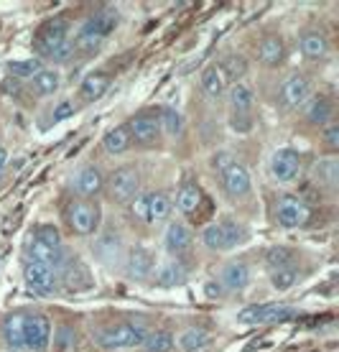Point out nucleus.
I'll return each mask as SVG.
<instances>
[{"label":"nucleus","mask_w":339,"mask_h":352,"mask_svg":"<svg viewBox=\"0 0 339 352\" xmlns=\"http://www.w3.org/2000/svg\"><path fill=\"white\" fill-rule=\"evenodd\" d=\"M148 335V327L143 322H135V319H125V322H118V324H110L100 329L95 335V344L102 347L107 352H122V350H133V347H140L143 340Z\"/></svg>","instance_id":"f257e3e1"},{"label":"nucleus","mask_w":339,"mask_h":352,"mask_svg":"<svg viewBox=\"0 0 339 352\" xmlns=\"http://www.w3.org/2000/svg\"><path fill=\"white\" fill-rule=\"evenodd\" d=\"M105 194L115 204H128L140 194V171L135 166H120L105 179Z\"/></svg>","instance_id":"f03ea898"},{"label":"nucleus","mask_w":339,"mask_h":352,"mask_svg":"<svg viewBox=\"0 0 339 352\" xmlns=\"http://www.w3.org/2000/svg\"><path fill=\"white\" fill-rule=\"evenodd\" d=\"M100 207L92 199H74L67 207V222L74 235L79 238H92L100 230Z\"/></svg>","instance_id":"7ed1b4c3"},{"label":"nucleus","mask_w":339,"mask_h":352,"mask_svg":"<svg viewBox=\"0 0 339 352\" xmlns=\"http://www.w3.org/2000/svg\"><path fill=\"white\" fill-rule=\"evenodd\" d=\"M309 220H311V210H309V204L304 199L286 194V197H281L278 202H276V222H278L281 228H304Z\"/></svg>","instance_id":"20e7f679"},{"label":"nucleus","mask_w":339,"mask_h":352,"mask_svg":"<svg viewBox=\"0 0 339 352\" xmlns=\"http://www.w3.org/2000/svg\"><path fill=\"white\" fill-rule=\"evenodd\" d=\"M128 133L135 146H153L161 138V125H158V110H143L128 120Z\"/></svg>","instance_id":"39448f33"},{"label":"nucleus","mask_w":339,"mask_h":352,"mask_svg":"<svg viewBox=\"0 0 339 352\" xmlns=\"http://www.w3.org/2000/svg\"><path fill=\"white\" fill-rule=\"evenodd\" d=\"M270 176L278 184H294L301 176V153L294 148H278L270 156Z\"/></svg>","instance_id":"423d86ee"},{"label":"nucleus","mask_w":339,"mask_h":352,"mask_svg":"<svg viewBox=\"0 0 339 352\" xmlns=\"http://www.w3.org/2000/svg\"><path fill=\"white\" fill-rule=\"evenodd\" d=\"M67 38H69V21H67V18H54V21L44 23L34 41V49L39 52V59H41V56L46 59V56H49L56 46L64 44Z\"/></svg>","instance_id":"0eeeda50"},{"label":"nucleus","mask_w":339,"mask_h":352,"mask_svg":"<svg viewBox=\"0 0 339 352\" xmlns=\"http://www.w3.org/2000/svg\"><path fill=\"white\" fill-rule=\"evenodd\" d=\"M298 311L286 304H258V307H248L240 311V322L243 324H270V322H283V319L296 317Z\"/></svg>","instance_id":"6e6552de"},{"label":"nucleus","mask_w":339,"mask_h":352,"mask_svg":"<svg viewBox=\"0 0 339 352\" xmlns=\"http://www.w3.org/2000/svg\"><path fill=\"white\" fill-rule=\"evenodd\" d=\"M309 97H311V82L304 74H291V77H286L278 89V100L286 110L304 107V102Z\"/></svg>","instance_id":"1a4fd4ad"},{"label":"nucleus","mask_w":339,"mask_h":352,"mask_svg":"<svg viewBox=\"0 0 339 352\" xmlns=\"http://www.w3.org/2000/svg\"><path fill=\"white\" fill-rule=\"evenodd\" d=\"M52 342V322L44 314H26V350L46 352Z\"/></svg>","instance_id":"9d476101"},{"label":"nucleus","mask_w":339,"mask_h":352,"mask_svg":"<svg viewBox=\"0 0 339 352\" xmlns=\"http://www.w3.org/2000/svg\"><path fill=\"white\" fill-rule=\"evenodd\" d=\"M23 278H26V283L34 291H41V294H52V291H56V283H59V273L54 271L52 265L26 261V268H23Z\"/></svg>","instance_id":"9b49d317"},{"label":"nucleus","mask_w":339,"mask_h":352,"mask_svg":"<svg viewBox=\"0 0 339 352\" xmlns=\"http://www.w3.org/2000/svg\"><path fill=\"white\" fill-rule=\"evenodd\" d=\"M156 268V256L143 245H135L125 258V273L131 276L133 281H146L148 276Z\"/></svg>","instance_id":"f8f14e48"},{"label":"nucleus","mask_w":339,"mask_h":352,"mask_svg":"<svg viewBox=\"0 0 339 352\" xmlns=\"http://www.w3.org/2000/svg\"><path fill=\"white\" fill-rule=\"evenodd\" d=\"M194 245V235L189 225L184 222H168L164 232V248L171 253V256H182V253H189Z\"/></svg>","instance_id":"ddd939ff"},{"label":"nucleus","mask_w":339,"mask_h":352,"mask_svg":"<svg viewBox=\"0 0 339 352\" xmlns=\"http://www.w3.org/2000/svg\"><path fill=\"white\" fill-rule=\"evenodd\" d=\"M72 186H74L79 199H92V197H97L105 189V176L97 166H85L77 171Z\"/></svg>","instance_id":"4468645a"},{"label":"nucleus","mask_w":339,"mask_h":352,"mask_svg":"<svg viewBox=\"0 0 339 352\" xmlns=\"http://www.w3.org/2000/svg\"><path fill=\"white\" fill-rule=\"evenodd\" d=\"M222 186H225V192L230 199H240V197H245V194L250 192V171L243 166V164H232L230 168H225L222 171Z\"/></svg>","instance_id":"2eb2a0df"},{"label":"nucleus","mask_w":339,"mask_h":352,"mask_svg":"<svg viewBox=\"0 0 339 352\" xmlns=\"http://www.w3.org/2000/svg\"><path fill=\"white\" fill-rule=\"evenodd\" d=\"M92 250H95V258L105 265H113L118 258L122 256V240L115 230H105L95 238L92 243Z\"/></svg>","instance_id":"dca6fc26"},{"label":"nucleus","mask_w":339,"mask_h":352,"mask_svg":"<svg viewBox=\"0 0 339 352\" xmlns=\"http://www.w3.org/2000/svg\"><path fill=\"white\" fill-rule=\"evenodd\" d=\"M118 8H102L97 10V13H92V16L82 23V28L79 31H87V34L97 36V38H107V36L113 34L115 26H118Z\"/></svg>","instance_id":"f3484780"},{"label":"nucleus","mask_w":339,"mask_h":352,"mask_svg":"<svg viewBox=\"0 0 339 352\" xmlns=\"http://www.w3.org/2000/svg\"><path fill=\"white\" fill-rule=\"evenodd\" d=\"M219 283H222V289L230 291V294H237V291L248 289V283H250V268L243 263V261H232V263H227L222 271H219Z\"/></svg>","instance_id":"a211bd4d"},{"label":"nucleus","mask_w":339,"mask_h":352,"mask_svg":"<svg viewBox=\"0 0 339 352\" xmlns=\"http://www.w3.org/2000/svg\"><path fill=\"white\" fill-rule=\"evenodd\" d=\"M59 278L64 281V286L72 291H85V289H92V276H89V268L82 261H77V258H72L69 263L64 265Z\"/></svg>","instance_id":"6ab92c4d"},{"label":"nucleus","mask_w":339,"mask_h":352,"mask_svg":"<svg viewBox=\"0 0 339 352\" xmlns=\"http://www.w3.org/2000/svg\"><path fill=\"white\" fill-rule=\"evenodd\" d=\"M3 340L10 350H26V314H8L3 319Z\"/></svg>","instance_id":"aec40b11"},{"label":"nucleus","mask_w":339,"mask_h":352,"mask_svg":"<svg viewBox=\"0 0 339 352\" xmlns=\"http://www.w3.org/2000/svg\"><path fill=\"white\" fill-rule=\"evenodd\" d=\"M153 278H156V286L161 289H174V286H182L186 281V271H184V265L174 258H168L164 263H158L151 273Z\"/></svg>","instance_id":"412c9836"},{"label":"nucleus","mask_w":339,"mask_h":352,"mask_svg":"<svg viewBox=\"0 0 339 352\" xmlns=\"http://www.w3.org/2000/svg\"><path fill=\"white\" fill-rule=\"evenodd\" d=\"M311 179L319 186H324V189L334 192V189H337V182H339V161H337V156H324V159L316 161V164L311 166Z\"/></svg>","instance_id":"4be33fe9"},{"label":"nucleus","mask_w":339,"mask_h":352,"mask_svg":"<svg viewBox=\"0 0 339 352\" xmlns=\"http://www.w3.org/2000/svg\"><path fill=\"white\" fill-rule=\"evenodd\" d=\"M331 115H334V107L327 97L316 95V97H309L304 102V118L306 123L316 125V128H324V125H329Z\"/></svg>","instance_id":"5701e85b"},{"label":"nucleus","mask_w":339,"mask_h":352,"mask_svg":"<svg viewBox=\"0 0 339 352\" xmlns=\"http://www.w3.org/2000/svg\"><path fill=\"white\" fill-rule=\"evenodd\" d=\"M286 59V44L281 36H268L258 44V62L263 67H278Z\"/></svg>","instance_id":"b1692460"},{"label":"nucleus","mask_w":339,"mask_h":352,"mask_svg":"<svg viewBox=\"0 0 339 352\" xmlns=\"http://www.w3.org/2000/svg\"><path fill=\"white\" fill-rule=\"evenodd\" d=\"M301 54H304L309 62H322L329 54V41L322 31H306L301 36Z\"/></svg>","instance_id":"393cba45"},{"label":"nucleus","mask_w":339,"mask_h":352,"mask_svg":"<svg viewBox=\"0 0 339 352\" xmlns=\"http://www.w3.org/2000/svg\"><path fill=\"white\" fill-rule=\"evenodd\" d=\"M107 89H110V77H107L105 72H92V74H87V77L82 80V85H79V97H82L85 102H95V100H100Z\"/></svg>","instance_id":"a878e982"},{"label":"nucleus","mask_w":339,"mask_h":352,"mask_svg":"<svg viewBox=\"0 0 339 352\" xmlns=\"http://www.w3.org/2000/svg\"><path fill=\"white\" fill-rule=\"evenodd\" d=\"M227 87H230V82H227L225 72L217 67H207V69L201 72V89H204V95L212 97V100H219V97H225Z\"/></svg>","instance_id":"bb28decb"},{"label":"nucleus","mask_w":339,"mask_h":352,"mask_svg":"<svg viewBox=\"0 0 339 352\" xmlns=\"http://www.w3.org/2000/svg\"><path fill=\"white\" fill-rule=\"evenodd\" d=\"M179 347L184 352H207L212 347V335L201 327H189L179 335Z\"/></svg>","instance_id":"cd10ccee"},{"label":"nucleus","mask_w":339,"mask_h":352,"mask_svg":"<svg viewBox=\"0 0 339 352\" xmlns=\"http://www.w3.org/2000/svg\"><path fill=\"white\" fill-rule=\"evenodd\" d=\"M133 141H131V133H128V125H115V128H110V131L105 133L102 138V148L110 153V156H120V153H125V151L131 148Z\"/></svg>","instance_id":"c85d7f7f"},{"label":"nucleus","mask_w":339,"mask_h":352,"mask_svg":"<svg viewBox=\"0 0 339 352\" xmlns=\"http://www.w3.org/2000/svg\"><path fill=\"white\" fill-rule=\"evenodd\" d=\"M59 85H61L59 72L49 69V67H44L39 74L31 77V92L36 97H52L54 92H59Z\"/></svg>","instance_id":"c756f323"},{"label":"nucleus","mask_w":339,"mask_h":352,"mask_svg":"<svg viewBox=\"0 0 339 352\" xmlns=\"http://www.w3.org/2000/svg\"><path fill=\"white\" fill-rule=\"evenodd\" d=\"M171 210L174 204L168 199L166 192H151L148 194V222H166L171 217Z\"/></svg>","instance_id":"7c9ffc66"},{"label":"nucleus","mask_w":339,"mask_h":352,"mask_svg":"<svg viewBox=\"0 0 339 352\" xmlns=\"http://www.w3.org/2000/svg\"><path fill=\"white\" fill-rule=\"evenodd\" d=\"M199 202H201L199 186L194 184V182H184V184L179 186V192H176V207H179V212L192 214V212H197Z\"/></svg>","instance_id":"2f4dec72"},{"label":"nucleus","mask_w":339,"mask_h":352,"mask_svg":"<svg viewBox=\"0 0 339 352\" xmlns=\"http://www.w3.org/2000/svg\"><path fill=\"white\" fill-rule=\"evenodd\" d=\"M227 97H230V107H232V115H235V118H250V110H252L250 87L235 85V87L227 92Z\"/></svg>","instance_id":"473e14b6"},{"label":"nucleus","mask_w":339,"mask_h":352,"mask_svg":"<svg viewBox=\"0 0 339 352\" xmlns=\"http://www.w3.org/2000/svg\"><path fill=\"white\" fill-rule=\"evenodd\" d=\"M158 125H161V135L179 138L184 131V118L176 107H161L158 110Z\"/></svg>","instance_id":"72a5a7b5"},{"label":"nucleus","mask_w":339,"mask_h":352,"mask_svg":"<svg viewBox=\"0 0 339 352\" xmlns=\"http://www.w3.org/2000/svg\"><path fill=\"white\" fill-rule=\"evenodd\" d=\"M201 243H204V248L215 250V253L232 250V245H230V240H227L225 230H222V225H219V222H212V225H207V228H204V232H201Z\"/></svg>","instance_id":"f704fd0d"},{"label":"nucleus","mask_w":339,"mask_h":352,"mask_svg":"<svg viewBox=\"0 0 339 352\" xmlns=\"http://www.w3.org/2000/svg\"><path fill=\"white\" fill-rule=\"evenodd\" d=\"M140 347L146 352H171L174 350V335L166 332V329H148Z\"/></svg>","instance_id":"c9c22d12"},{"label":"nucleus","mask_w":339,"mask_h":352,"mask_svg":"<svg viewBox=\"0 0 339 352\" xmlns=\"http://www.w3.org/2000/svg\"><path fill=\"white\" fill-rule=\"evenodd\" d=\"M41 69H44V62L39 56H34V59H16V62L8 64V74L18 77V80H31Z\"/></svg>","instance_id":"e433bc0d"},{"label":"nucleus","mask_w":339,"mask_h":352,"mask_svg":"<svg viewBox=\"0 0 339 352\" xmlns=\"http://www.w3.org/2000/svg\"><path fill=\"white\" fill-rule=\"evenodd\" d=\"M298 278H301V271L296 265H286V268H278V271H270V283H273V289L278 291L294 289L296 283H298Z\"/></svg>","instance_id":"4c0bfd02"},{"label":"nucleus","mask_w":339,"mask_h":352,"mask_svg":"<svg viewBox=\"0 0 339 352\" xmlns=\"http://www.w3.org/2000/svg\"><path fill=\"white\" fill-rule=\"evenodd\" d=\"M219 69L225 72L227 82H237L248 74V62H245V56H240V54H230L225 62L219 64Z\"/></svg>","instance_id":"58836bf2"},{"label":"nucleus","mask_w":339,"mask_h":352,"mask_svg":"<svg viewBox=\"0 0 339 352\" xmlns=\"http://www.w3.org/2000/svg\"><path fill=\"white\" fill-rule=\"evenodd\" d=\"M265 265L270 271H278V268H286V265H294V250L286 245H276L265 253Z\"/></svg>","instance_id":"ea45409f"},{"label":"nucleus","mask_w":339,"mask_h":352,"mask_svg":"<svg viewBox=\"0 0 339 352\" xmlns=\"http://www.w3.org/2000/svg\"><path fill=\"white\" fill-rule=\"evenodd\" d=\"M54 253H56V250H52L49 245H44V243H41V240H36L34 235L28 238V243H26V256H28V261H34V263L52 265Z\"/></svg>","instance_id":"a19ab883"},{"label":"nucleus","mask_w":339,"mask_h":352,"mask_svg":"<svg viewBox=\"0 0 339 352\" xmlns=\"http://www.w3.org/2000/svg\"><path fill=\"white\" fill-rule=\"evenodd\" d=\"M36 240H41L44 245H49L52 250H59V248H64V243H61V235L59 230L54 228V225H39V228L31 232Z\"/></svg>","instance_id":"79ce46f5"},{"label":"nucleus","mask_w":339,"mask_h":352,"mask_svg":"<svg viewBox=\"0 0 339 352\" xmlns=\"http://www.w3.org/2000/svg\"><path fill=\"white\" fill-rule=\"evenodd\" d=\"M219 225H222V230H225V235H227V240H230V245L232 248H237L245 240V228L237 220L225 217V220H219Z\"/></svg>","instance_id":"37998d69"},{"label":"nucleus","mask_w":339,"mask_h":352,"mask_svg":"<svg viewBox=\"0 0 339 352\" xmlns=\"http://www.w3.org/2000/svg\"><path fill=\"white\" fill-rule=\"evenodd\" d=\"M128 212H131L133 220L148 222V194H135L128 202Z\"/></svg>","instance_id":"c03bdc74"},{"label":"nucleus","mask_w":339,"mask_h":352,"mask_svg":"<svg viewBox=\"0 0 339 352\" xmlns=\"http://www.w3.org/2000/svg\"><path fill=\"white\" fill-rule=\"evenodd\" d=\"M72 56H74V44H72V38H67V41H64L61 46H56L46 59H52L54 64H67Z\"/></svg>","instance_id":"a18cd8bd"},{"label":"nucleus","mask_w":339,"mask_h":352,"mask_svg":"<svg viewBox=\"0 0 339 352\" xmlns=\"http://www.w3.org/2000/svg\"><path fill=\"white\" fill-rule=\"evenodd\" d=\"M77 113V105L72 102V100H61L59 105L54 107V113H52V125L61 123V120H69L72 115Z\"/></svg>","instance_id":"49530a36"},{"label":"nucleus","mask_w":339,"mask_h":352,"mask_svg":"<svg viewBox=\"0 0 339 352\" xmlns=\"http://www.w3.org/2000/svg\"><path fill=\"white\" fill-rule=\"evenodd\" d=\"M322 141H324V146H327L329 151H337L339 148V128H337V125H324Z\"/></svg>","instance_id":"de8ad7c7"},{"label":"nucleus","mask_w":339,"mask_h":352,"mask_svg":"<svg viewBox=\"0 0 339 352\" xmlns=\"http://www.w3.org/2000/svg\"><path fill=\"white\" fill-rule=\"evenodd\" d=\"M232 164H235V156H232L230 151H219V153H215V159H212V166L217 168L219 174H222L225 168L232 166Z\"/></svg>","instance_id":"09e8293b"},{"label":"nucleus","mask_w":339,"mask_h":352,"mask_svg":"<svg viewBox=\"0 0 339 352\" xmlns=\"http://www.w3.org/2000/svg\"><path fill=\"white\" fill-rule=\"evenodd\" d=\"M204 294H207L209 299H219V296L225 294V289H222V283L219 281H209L207 286H204Z\"/></svg>","instance_id":"8fccbe9b"},{"label":"nucleus","mask_w":339,"mask_h":352,"mask_svg":"<svg viewBox=\"0 0 339 352\" xmlns=\"http://www.w3.org/2000/svg\"><path fill=\"white\" fill-rule=\"evenodd\" d=\"M250 118H232V128H235L237 133H248L250 131Z\"/></svg>","instance_id":"3c124183"},{"label":"nucleus","mask_w":339,"mask_h":352,"mask_svg":"<svg viewBox=\"0 0 339 352\" xmlns=\"http://www.w3.org/2000/svg\"><path fill=\"white\" fill-rule=\"evenodd\" d=\"M6 164H8V151H6L3 146H0V171L6 168Z\"/></svg>","instance_id":"603ef678"}]
</instances>
